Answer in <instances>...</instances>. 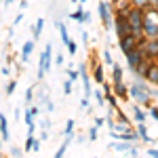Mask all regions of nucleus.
<instances>
[{
    "instance_id": "1",
    "label": "nucleus",
    "mask_w": 158,
    "mask_h": 158,
    "mask_svg": "<svg viewBox=\"0 0 158 158\" xmlns=\"http://www.w3.org/2000/svg\"><path fill=\"white\" fill-rule=\"evenodd\" d=\"M129 93H131V99L137 101L139 106H146V108H152V93H150V86L143 82V78L137 76L133 85H129Z\"/></svg>"
},
{
    "instance_id": "2",
    "label": "nucleus",
    "mask_w": 158,
    "mask_h": 158,
    "mask_svg": "<svg viewBox=\"0 0 158 158\" xmlns=\"http://www.w3.org/2000/svg\"><path fill=\"white\" fill-rule=\"evenodd\" d=\"M143 34L148 38H158V9L148 6L143 11Z\"/></svg>"
},
{
    "instance_id": "3",
    "label": "nucleus",
    "mask_w": 158,
    "mask_h": 158,
    "mask_svg": "<svg viewBox=\"0 0 158 158\" xmlns=\"http://www.w3.org/2000/svg\"><path fill=\"white\" fill-rule=\"evenodd\" d=\"M97 13H99V19H101L103 30L114 27V9H112V4H110L108 0H101L97 4Z\"/></svg>"
},
{
    "instance_id": "4",
    "label": "nucleus",
    "mask_w": 158,
    "mask_h": 158,
    "mask_svg": "<svg viewBox=\"0 0 158 158\" xmlns=\"http://www.w3.org/2000/svg\"><path fill=\"white\" fill-rule=\"evenodd\" d=\"M53 44H47L44 51H42V55H40V61H38V80H42V76L51 70V65H53Z\"/></svg>"
},
{
    "instance_id": "5",
    "label": "nucleus",
    "mask_w": 158,
    "mask_h": 158,
    "mask_svg": "<svg viewBox=\"0 0 158 158\" xmlns=\"http://www.w3.org/2000/svg\"><path fill=\"white\" fill-rule=\"evenodd\" d=\"M124 59H127V65H129V72L135 74V72H137V68H139L148 57H146V53H143V47H137V49H133L131 53H127Z\"/></svg>"
},
{
    "instance_id": "6",
    "label": "nucleus",
    "mask_w": 158,
    "mask_h": 158,
    "mask_svg": "<svg viewBox=\"0 0 158 158\" xmlns=\"http://www.w3.org/2000/svg\"><path fill=\"white\" fill-rule=\"evenodd\" d=\"M114 30H116V36H129L133 34L131 32V23H129V17L127 15H120V13H114Z\"/></svg>"
},
{
    "instance_id": "7",
    "label": "nucleus",
    "mask_w": 158,
    "mask_h": 158,
    "mask_svg": "<svg viewBox=\"0 0 158 158\" xmlns=\"http://www.w3.org/2000/svg\"><path fill=\"white\" fill-rule=\"evenodd\" d=\"M139 47V40L133 36V34H129V36H122L118 38V49L122 51V55H127V53H131L133 49Z\"/></svg>"
},
{
    "instance_id": "8",
    "label": "nucleus",
    "mask_w": 158,
    "mask_h": 158,
    "mask_svg": "<svg viewBox=\"0 0 158 158\" xmlns=\"http://www.w3.org/2000/svg\"><path fill=\"white\" fill-rule=\"evenodd\" d=\"M110 150H114V152H120V154H129V156H137L139 154V150L135 146H131V141H116V143H110Z\"/></svg>"
},
{
    "instance_id": "9",
    "label": "nucleus",
    "mask_w": 158,
    "mask_h": 158,
    "mask_svg": "<svg viewBox=\"0 0 158 158\" xmlns=\"http://www.w3.org/2000/svg\"><path fill=\"white\" fill-rule=\"evenodd\" d=\"M141 47H143V53H146L148 59H152V61L158 59V38H148Z\"/></svg>"
},
{
    "instance_id": "10",
    "label": "nucleus",
    "mask_w": 158,
    "mask_h": 158,
    "mask_svg": "<svg viewBox=\"0 0 158 158\" xmlns=\"http://www.w3.org/2000/svg\"><path fill=\"white\" fill-rule=\"evenodd\" d=\"M78 70H80V80H82V86H85V95H86V97H91L95 91L91 89V76H89V72H86V63H80V65H78Z\"/></svg>"
},
{
    "instance_id": "11",
    "label": "nucleus",
    "mask_w": 158,
    "mask_h": 158,
    "mask_svg": "<svg viewBox=\"0 0 158 158\" xmlns=\"http://www.w3.org/2000/svg\"><path fill=\"white\" fill-rule=\"evenodd\" d=\"M112 9H114V13L129 15L131 9H133V2H131V0H112Z\"/></svg>"
},
{
    "instance_id": "12",
    "label": "nucleus",
    "mask_w": 158,
    "mask_h": 158,
    "mask_svg": "<svg viewBox=\"0 0 158 158\" xmlns=\"http://www.w3.org/2000/svg\"><path fill=\"white\" fill-rule=\"evenodd\" d=\"M114 85V93H116V97L118 99H131V93H129V86L124 85V80H120V82H112Z\"/></svg>"
},
{
    "instance_id": "13",
    "label": "nucleus",
    "mask_w": 158,
    "mask_h": 158,
    "mask_svg": "<svg viewBox=\"0 0 158 158\" xmlns=\"http://www.w3.org/2000/svg\"><path fill=\"white\" fill-rule=\"evenodd\" d=\"M131 112H133L135 122H146V120H148V114L141 110V106H139L137 101H133V103H131Z\"/></svg>"
},
{
    "instance_id": "14",
    "label": "nucleus",
    "mask_w": 158,
    "mask_h": 158,
    "mask_svg": "<svg viewBox=\"0 0 158 158\" xmlns=\"http://www.w3.org/2000/svg\"><path fill=\"white\" fill-rule=\"evenodd\" d=\"M146 82L158 86V63H154V61H152V65H150V70L146 74Z\"/></svg>"
},
{
    "instance_id": "15",
    "label": "nucleus",
    "mask_w": 158,
    "mask_h": 158,
    "mask_svg": "<svg viewBox=\"0 0 158 158\" xmlns=\"http://www.w3.org/2000/svg\"><path fill=\"white\" fill-rule=\"evenodd\" d=\"M93 80H95L97 85H103V82H106V72H103V65H101V63H95V65H93Z\"/></svg>"
},
{
    "instance_id": "16",
    "label": "nucleus",
    "mask_w": 158,
    "mask_h": 158,
    "mask_svg": "<svg viewBox=\"0 0 158 158\" xmlns=\"http://www.w3.org/2000/svg\"><path fill=\"white\" fill-rule=\"evenodd\" d=\"M0 135H2V141H9L11 139V131H9V120L4 114H0Z\"/></svg>"
},
{
    "instance_id": "17",
    "label": "nucleus",
    "mask_w": 158,
    "mask_h": 158,
    "mask_svg": "<svg viewBox=\"0 0 158 158\" xmlns=\"http://www.w3.org/2000/svg\"><path fill=\"white\" fill-rule=\"evenodd\" d=\"M32 53H34V38H32V40H27V42L23 44V49H21V61H25V63H27Z\"/></svg>"
},
{
    "instance_id": "18",
    "label": "nucleus",
    "mask_w": 158,
    "mask_h": 158,
    "mask_svg": "<svg viewBox=\"0 0 158 158\" xmlns=\"http://www.w3.org/2000/svg\"><path fill=\"white\" fill-rule=\"evenodd\" d=\"M55 27L59 30V36H61V42L63 44H68L72 38H70V34H68V27H65V23L63 21H55Z\"/></svg>"
},
{
    "instance_id": "19",
    "label": "nucleus",
    "mask_w": 158,
    "mask_h": 158,
    "mask_svg": "<svg viewBox=\"0 0 158 158\" xmlns=\"http://www.w3.org/2000/svg\"><path fill=\"white\" fill-rule=\"evenodd\" d=\"M70 19L76 23H82L85 21V11H82V4H76V11L70 13Z\"/></svg>"
},
{
    "instance_id": "20",
    "label": "nucleus",
    "mask_w": 158,
    "mask_h": 158,
    "mask_svg": "<svg viewBox=\"0 0 158 158\" xmlns=\"http://www.w3.org/2000/svg\"><path fill=\"white\" fill-rule=\"evenodd\" d=\"M137 131H139V135H141V139L143 141H148V143H152L154 139L150 137V133H148V127H146V122H137V127H135Z\"/></svg>"
},
{
    "instance_id": "21",
    "label": "nucleus",
    "mask_w": 158,
    "mask_h": 158,
    "mask_svg": "<svg viewBox=\"0 0 158 158\" xmlns=\"http://www.w3.org/2000/svg\"><path fill=\"white\" fill-rule=\"evenodd\" d=\"M42 30H44V19H42V17H38V19H36V25L32 27V36H34V40H38V38H40V32H42Z\"/></svg>"
},
{
    "instance_id": "22",
    "label": "nucleus",
    "mask_w": 158,
    "mask_h": 158,
    "mask_svg": "<svg viewBox=\"0 0 158 158\" xmlns=\"http://www.w3.org/2000/svg\"><path fill=\"white\" fill-rule=\"evenodd\" d=\"M122 76H124V72H122V68L118 65V63H114L112 65V82H120Z\"/></svg>"
},
{
    "instance_id": "23",
    "label": "nucleus",
    "mask_w": 158,
    "mask_h": 158,
    "mask_svg": "<svg viewBox=\"0 0 158 158\" xmlns=\"http://www.w3.org/2000/svg\"><path fill=\"white\" fill-rule=\"evenodd\" d=\"M63 137H65V139H63V143H61V146H59V150L55 152V156H57V158H61L63 154H65V150L70 148V141H72V135H63Z\"/></svg>"
},
{
    "instance_id": "24",
    "label": "nucleus",
    "mask_w": 158,
    "mask_h": 158,
    "mask_svg": "<svg viewBox=\"0 0 158 158\" xmlns=\"http://www.w3.org/2000/svg\"><path fill=\"white\" fill-rule=\"evenodd\" d=\"M150 65H152V59H146L139 68H137V72H135V74H137L139 78H143V80H146V74H148V70H150Z\"/></svg>"
},
{
    "instance_id": "25",
    "label": "nucleus",
    "mask_w": 158,
    "mask_h": 158,
    "mask_svg": "<svg viewBox=\"0 0 158 158\" xmlns=\"http://www.w3.org/2000/svg\"><path fill=\"white\" fill-rule=\"evenodd\" d=\"M101 57H103V63H106V65H110V68L114 65V57H112V51H110V49H103Z\"/></svg>"
},
{
    "instance_id": "26",
    "label": "nucleus",
    "mask_w": 158,
    "mask_h": 158,
    "mask_svg": "<svg viewBox=\"0 0 158 158\" xmlns=\"http://www.w3.org/2000/svg\"><path fill=\"white\" fill-rule=\"evenodd\" d=\"M34 141H36V137H34V135H27V139H25V146H23L25 154H27V152H34Z\"/></svg>"
},
{
    "instance_id": "27",
    "label": "nucleus",
    "mask_w": 158,
    "mask_h": 158,
    "mask_svg": "<svg viewBox=\"0 0 158 158\" xmlns=\"http://www.w3.org/2000/svg\"><path fill=\"white\" fill-rule=\"evenodd\" d=\"M65 72H68V78H70V80H74V82H76V80H78V78H80V70H78V72H76V70H74L72 65H70V68H68V70H65Z\"/></svg>"
},
{
    "instance_id": "28",
    "label": "nucleus",
    "mask_w": 158,
    "mask_h": 158,
    "mask_svg": "<svg viewBox=\"0 0 158 158\" xmlns=\"http://www.w3.org/2000/svg\"><path fill=\"white\" fill-rule=\"evenodd\" d=\"M15 86H17V82H15V80H9V82L4 85V95H13V93H15Z\"/></svg>"
},
{
    "instance_id": "29",
    "label": "nucleus",
    "mask_w": 158,
    "mask_h": 158,
    "mask_svg": "<svg viewBox=\"0 0 158 158\" xmlns=\"http://www.w3.org/2000/svg\"><path fill=\"white\" fill-rule=\"evenodd\" d=\"M131 2H133V6H139V9H148V6H152L150 0H131Z\"/></svg>"
},
{
    "instance_id": "30",
    "label": "nucleus",
    "mask_w": 158,
    "mask_h": 158,
    "mask_svg": "<svg viewBox=\"0 0 158 158\" xmlns=\"http://www.w3.org/2000/svg\"><path fill=\"white\" fill-rule=\"evenodd\" d=\"M72 86H74V80H70V78H68V80H63V93H65V95H70V93H72Z\"/></svg>"
},
{
    "instance_id": "31",
    "label": "nucleus",
    "mask_w": 158,
    "mask_h": 158,
    "mask_svg": "<svg viewBox=\"0 0 158 158\" xmlns=\"http://www.w3.org/2000/svg\"><path fill=\"white\" fill-rule=\"evenodd\" d=\"M74 124L76 122L70 118V120H65V131H63V135H72V131H74Z\"/></svg>"
},
{
    "instance_id": "32",
    "label": "nucleus",
    "mask_w": 158,
    "mask_h": 158,
    "mask_svg": "<svg viewBox=\"0 0 158 158\" xmlns=\"http://www.w3.org/2000/svg\"><path fill=\"white\" fill-rule=\"evenodd\" d=\"M34 89H36V86H30V89L25 91V101H27V103L34 101Z\"/></svg>"
},
{
    "instance_id": "33",
    "label": "nucleus",
    "mask_w": 158,
    "mask_h": 158,
    "mask_svg": "<svg viewBox=\"0 0 158 158\" xmlns=\"http://www.w3.org/2000/svg\"><path fill=\"white\" fill-rule=\"evenodd\" d=\"M76 51H78L76 40H70V42H68V53H70V55H76Z\"/></svg>"
},
{
    "instance_id": "34",
    "label": "nucleus",
    "mask_w": 158,
    "mask_h": 158,
    "mask_svg": "<svg viewBox=\"0 0 158 158\" xmlns=\"http://www.w3.org/2000/svg\"><path fill=\"white\" fill-rule=\"evenodd\" d=\"M23 152H25V150H21V148H17V146H13L11 150H9V154H11V156H21Z\"/></svg>"
},
{
    "instance_id": "35",
    "label": "nucleus",
    "mask_w": 158,
    "mask_h": 158,
    "mask_svg": "<svg viewBox=\"0 0 158 158\" xmlns=\"http://www.w3.org/2000/svg\"><path fill=\"white\" fill-rule=\"evenodd\" d=\"M97 129H99V127H91V129H89V139H91V141L97 139Z\"/></svg>"
},
{
    "instance_id": "36",
    "label": "nucleus",
    "mask_w": 158,
    "mask_h": 158,
    "mask_svg": "<svg viewBox=\"0 0 158 158\" xmlns=\"http://www.w3.org/2000/svg\"><path fill=\"white\" fill-rule=\"evenodd\" d=\"M63 61H65V59H63V53H61V51H59V53H55V65H59V68H61Z\"/></svg>"
},
{
    "instance_id": "37",
    "label": "nucleus",
    "mask_w": 158,
    "mask_h": 158,
    "mask_svg": "<svg viewBox=\"0 0 158 158\" xmlns=\"http://www.w3.org/2000/svg\"><path fill=\"white\" fill-rule=\"evenodd\" d=\"M40 129H44V131H49V129H51V120H49V118H42V120H40Z\"/></svg>"
},
{
    "instance_id": "38",
    "label": "nucleus",
    "mask_w": 158,
    "mask_h": 158,
    "mask_svg": "<svg viewBox=\"0 0 158 158\" xmlns=\"http://www.w3.org/2000/svg\"><path fill=\"white\" fill-rule=\"evenodd\" d=\"M146 154H148V156H152V158H158V148H148Z\"/></svg>"
},
{
    "instance_id": "39",
    "label": "nucleus",
    "mask_w": 158,
    "mask_h": 158,
    "mask_svg": "<svg viewBox=\"0 0 158 158\" xmlns=\"http://www.w3.org/2000/svg\"><path fill=\"white\" fill-rule=\"evenodd\" d=\"M80 38H82V44H85V47H89V32H86V30H82V32H80Z\"/></svg>"
},
{
    "instance_id": "40",
    "label": "nucleus",
    "mask_w": 158,
    "mask_h": 158,
    "mask_svg": "<svg viewBox=\"0 0 158 158\" xmlns=\"http://www.w3.org/2000/svg\"><path fill=\"white\" fill-rule=\"evenodd\" d=\"M150 116L158 120V106H152V108H150Z\"/></svg>"
},
{
    "instance_id": "41",
    "label": "nucleus",
    "mask_w": 158,
    "mask_h": 158,
    "mask_svg": "<svg viewBox=\"0 0 158 158\" xmlns=\"http://www.w3.org/2000/svg\"><path fill=\"white\" fill-rule=\"evenodd\" d=\"M80 108H82V110H89V97H86V95L80 99Z\"/></svg>"
},
{
    "instance_id": "42",
    "label": "nucleus",
    "mask_w": 158,
    "mask_h": 158,
    "mask_svg": "<svg viewBox=\"0 0 158 158\" xmlns=\"http://www.w3.org/2000/svg\"><path fill=\"white\" fill-rule=\"evenodd\" d=\"M44 108H47V112H55V103H53V101H47V103H44Z\"/></svg>"
},
{
    "instance_id": "43",
    "label": "nucleus",
    "mask_w": 158,
    "mask_h": 158,
    "mask_svg": "<svg viewBox=\"0 0 158 158\" xmlns=\"http://www.w3.org/2000/svg\"><path fill=\"white\" fill-rule=\"evenodd\" d=\"M23 21V13H17V17H15V21H13V25H19Z\"/></svg>"
},
{
    "instance_id": "44",
    "label": "nucleus",
    "mask_w": 158,
    "mask_h": 158,
    "mask_svg": "<svg viewBox=\"0 0 158 158\" xmlns=\"http://www.w3.org/2000/svg\"><path fill=\"white\" fill-rule=\"evenodd\" d=\"M106 122H108V118H95V127H103V124H106Z\"/></svg>"
},
{
    "instance_id": "45",
    "label": "nucleus",
    "mask_w": 158,
    "mask_h": 158,
    "mask_svg": "<svg viewBox=\"0 0 158 158\" xmlns=\"http://www.w3.org/2000/svg\"><path fill=\"white\" fill-rule=\"evenodd\" d=\"M38 139H42V141H47V139H49V133H47L44 129H40V137H38Z\"/></svg>"
},
{
    "instance_id": "46",
    "label": "nucleus",
    "mask_w": 158,
    "mask_h": 158,
    "mask_svg": "<svg viewBox=\"0 0 158 158\" xmlns=\"http://www.w3.org/2000/svg\"><path fill=\"white\" fill-rule=\"evenodd\" d=\"M40 143H42V139H36V141H34V152L40 150Z\"/></svg>"
},
{
    "instance_id": "47",
    "label": "nucleus",
    "mask_w": 158,
    "mask_h": 158,
    "mask_svg": "<svg viewBox=\"0 0 158 158\" xmlns=\"http://www.w3.org/2000/svg\"><path fill=\"white\" fill-rule=\"evenodd\" d=\"M9 74H11V70H9L6 65H2V76H9Z\"/></svg>"
},
{
    "instance_id": "48",
    "label": "nucleus",
    "mask_w": 158,
    "mask_h": 158,
    "mask_svg": "<svg viewBox=\"0 0 158 158\" xmlns=\"http://www.w3.org/2000/svg\"><path fill=\"white\" fill-rule=\"evenodd\" d=\"M89 21H91V13L85 11V21H82V23H89Z\"/></svg>"
},
{
    "instance_id": "49",
    "label": "nucleus",
    "mask_w": 158,
    "mask_h": 158,
    "mask_svg": "<svg viewBox=\"0 0 158 158\" xmlns=\"http://www.w3.org/2000/svg\"><path fill=\"white\" fill-rule=\"evenodd\" d=\"M150 93H152V97L158 99V89H150Z\"/></svg>"
},
{
    "instance_id": "50",
    "label": "nucleus",
    "mask_w": 158,
    "mask_h": 158,
    "mask_svg": "<svg viewBox=\"0 0 158 158\" xmlns=\"http://www.w3.org/2000/svg\"><path fill=\"white\" fill-rule=\"evenodd\" d=\"M15 0H4V6H9V4H13Z\"/></svg>"
},
{
    "instance_id": "51",
    "label": "nucleus",
    "mask_w": 158,
    "mask_h": 158,
    "mask_svg": "<svg viewBox=\"0 0 158 158\" xmlns=\"http://www.w3.org/2000/svg\"><path fill=\"white\" fill-rule=\"evenodd\" d=\"M78 4H86V0H80V2H78Z\"/></svg>"
}]
</instances>
